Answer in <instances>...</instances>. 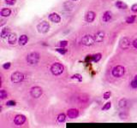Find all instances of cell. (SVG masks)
<instances>
[{"label": "cell", "instance_id": "cell-1", "mask_svg": "<svg viewBox=\"0 0 137 128\" xmlns=\"http://www.w3.org/2000/svg\"><path fill=\"white\" fill-rule=\"evenodd\" d=\"M39 60V54L37 52H32L27 56V62L29 65H35Z\"/></svg>", "mask_w": 137, "mask_h": 128}, {"label": "cell", "instance_id": "cell-2", "mask_svg": "<svg viewBox=\"0 0 137 128\" xmlns=\"http://www.w3.org/2000/svg\"><path fill=\"white\" fill-rule=\"evenodd\" d=\"M51 72L53 75H60L63 72V66L58 62H55L51 65Z\"/></svg>", "mask_w": 137, "mask_h": 128}, {"label": "cell", "instance_id": "cell-3", "mask_svg": "<svg viewBox=\"0 0 137 128\" xmlns=\"http://www.w3.org/2000/svg\"><path fill=\"white\" fill-rule=\"evenodd\" d=\"M112 75L116 78H119L122 77V75L125 73V69L122 66H116V67L113 68L112 69Z\"/></svg>", "mask_w": 137, "mask_h": 128}, {"label": "cell", "instance_id": "cell-4", "mask_svg": "<svg viewBox=\"0 0 137 128\" xmlns=\"http://www.w3.org/2000/svg\"><path fill=\"white\" fill-rule=\"evenodd\" d=\"M24 80V75L21 72H15L11 75V81L15 84L21 83Z\"/></svg>", "mask_w": 137, "mask_h": 128}, {"label": "cell", "instance_id": "cell-5", "mask_svg": "<svg viewBox=\"0 0 137 128\" xmlns=\"http://www.w3.org/2000/svg\"><path fill=\"white\" fill-rule=\"evenodd\" d=\"M37 29L41 34H46L50 29V25L47 22H42L37 26Z\"/></svg>", "mask_w": 137, "mask_h": 128}, {"label": "cell", "instance_id": "cell-6", "mask_svg": "<svg viewBox=\"0 0 137 128\" xmlns=\"http://www.w3.org/2000/svg\"><path fill=\"white\" fill-rule=\"evenodd\" d=\"M43 93V90L41 87L39 86H35V87H33L30 90V94L33 98H39V96L42 95Z\"/></svg>", "mask_w": 137, "mask_h": 128}, {"label": "cell", "instance_id": "cell-7", "mask_svg": "<svg viewBox=\"0 0 137 128\" xmlns=\"http://www.w3.org/2000/svg\"><path fill=\"white\" fill-rule=\"evenodd\" d=\"M94 41V37H92L91 35H85L82 40V43L86 46H91L93 44Z\"/></svg>", "mask_w": 137, "mask_h": 128}, {"label": "cell", "instance_id": "cell-8", "mask_svg": "<svg viewBox=\"0 0 137 128\" xmlns=\"http://www.w3.org/2000/svg\"><path fill=\"white\" fill-rule=\"evenodd\" d=\"M131 44L132 42L130 41V40L128 38H122L119 42V45L122 49L123 50H126V49H128L130 46H131Z\"/></svg>", "mask_w": 137, "mask_h": 128}, {"label": "cell", "instance_id": "cell-9", "mask_svg": "<svg viewBox=\"0 0 137 128\" xmlns=\"http://www.w3.org/2000/svg\"><path fill=\"white\" fill-rule=\"evenodd\" d=\"M26 121V117L23 114H17L14 119V122L16 126H22L23 125Z\"/></svg>", "mask_w": 137, "mask_h": 128}, {"label": "cell", "instance_id": "cell-10", "mask_svg": "<svg viewBox=\"0 0 137 128\" xmlns=\"http://www.w3.org/2000/svg\"><path fill=\"white\" fill-rule=\"evenodd\" d=\"M67 115L70 119H76L79 115V111L76 108H70L67 111Z\"/></svg>", "mask_w": 137, "mask_h": 128}, {"label": "cell", "instance_id": "cell-11", "mask_svg": "<svg viewBox=\"0 0 137 128\" xmlns=\"http://www.w3.org/2000/svg\"><path fill=\"white\" fill-rule=\"evenodd\" d=\"M49 19L51 20L52 22H54V23H59V22H61V17H60V16L57 13L50 14Z\"/></svg>", "mask_w": 137, "mask_h": 128}, {"label": "cell", "instance_id": "cell-12", "mask_svg": "<svg viewBox=\"0 0 137 128\" xmlns=\"http://www.w3.org/2000/svg\"><path fill=\"white\" fill-rule=\"evenodd\" d=\"M95 16H96V14H95L93 11H88V13H87V15H86L87 22H88V23L93 22L95 19Z\"/></svg>", "mask_w": 137, "mask_h": 128}, {"label": "cell", "instance_id": "cell-13", "mask_svg": "<svg viewBox=\"0 0 137 128\" xmlns=\"http://www.w3.org/2000/svg\"><path fill=\"white\" fill-rule=\"evenodd\" d=\"M104 38H105V32H98L94 35V40L96 42H99V43L102 42Z\"/></svg>", "mask_w": 137, "mask_h": 128}, {"label": "cell", "instance_id": "cell-14", "mask_svg": "<svg viewBox=\"0 0 137 128\" xmlns=\"http://www.w3.org/2000/svg\"><path fill=\"white\" fill-rule=\"evenodd\" d=\"M16 40H17V37H16V34H10L8 36V43L10 44H15Z\"/></svg>", "mask_w": 137, "mask_h": 128}, {"label": "cell", "instance_id": "cell-15", "mask_svg": "<svg viewBox=\"0 0 137 128\" xmlns=\"http://www.w3.org/2000/svg\"><path fill=\"white\" fill-rule=\"evenodd\" d=\"M28 36L27 35H22V36L20 37V38H19V45H21V46H23V45H25L28 43Z\"/></svg>", "mask_w": 137, "mask_h": 128}, {"label": "cell", "instance_id": "cell-16", "mask_svg": "<svg viewBox=\"0 0 137 128\" xmlns=\"http://www.w3.org/2000/svg\"><path fill=\"white\" fill-rule=\"evenodd\" d=\"M111 17H112V16H111V12L105 11V13H104V15H103L102 19H103L104 22H109V20L111 19Z\"/></svg>", "mask_w": 137, "mask_h": 128}, {"label": "cell", "instance_id": "cell-17", "mask_svg": "<svg viewBox=\"0 0 137 128\" xmlns=\"http://www.w3.org/2000/svg\"><path fill=\"white\" fill-rule=\"evenodd\" d=\"M115 5L120 10H126L128 8V5L126 4L125 3L122 2V1H117V2H116V4H115Z\"/></svg>", "mask_w": 137, "mask_h": 128}, {"label": "cell", "instance_id": "cell-18", "mask_svg": "<svg viewBox=\"0 0 137 128\" xmlns=\"http://www.w3.org/2000/svg\"><path fill=\"white\" fill-rule=\"evenodd\" d=\"M10 14H11V10L8 9V8H4L1 10V16H4V17H8V16H10Z\"/></svg>", "mask_w": 137, "mask_h": 128}, {"label": "cell", "instance_id": "cell-19", "mask_svg": "<svg viewBox=\"0 0 137 128\" xmlns=\"http://www.w3.org/2000/svg\"><path fill=\"white\" fill-rule=\"evenodd\" d=\"M118 105H119V108H125L126 107L128 106V101L127 99L125 98H122L121 99V100L119 101V102H118Z\"/></svg>", "mask_w": 137, "mask_h": 128}, {"label": "cell", "instance_id": "cell-20", "mask_svg": "<svg viewBox=\"0 0 137 128\" xmlns=\"http://www.w3.org/2000/svg\"><path fill=\"white\" fill-rule=\"evenodd\" d=\"M10 35V29L8 28H5L1 31V37L2 38H6Z\"/></svg>", "mask_w": 137, "mask_h": 128}, {"label": "cell", "instance_id": "cell-21", "mask_svg": "<svg viewBox=\"0 0 137 128\" xmlns=\"http://www.w3.org/2000/svg\"><path fill=\"white\" fill-rule=\"evenodd\" d=\"M57 120L59 123H63L65 121V120H66V115L64 114H60L58 116H57Z\"/></svg>", "mask_w": 137, "mask_h": 128}, {"label": "cell", "instance_id": "cell-22", "mask_svg": "<svg viewBox=\"0 0 137 128\" xmlns=\"http://www.w3.org/2000/svg\"><path fill=\"white\" fill-rule=\"evenodd\" d=\"M101 55L100 53H97V54L93 55V61L94 62H98L99 61V60L101 59Z\"/></svg>", "mask_w": 137, "mask_h": 128}, {"label": "cell", "instance_id": "cell-23", "mask_svg": "<svg viewBox=\"0 0 137 128\" xmlns=\"http://www.w3.org/2000/svg\"><path fill=\"white\" fill-rule=\"evenodd\" d=\"M135 16H129V17H128L127 19H126V22L128 24H132L134 22V20H135Z\"/></svg>", "mask_w": 137, "mask_h": 128}, {"label": "cell", "instance_id": "cell-24", "mask_svg": "<svg viewBox=\"0 0 137 128\" xmlns=\"http://www.w3.org/2000/svg\"><path fill=\"white\" fill-rule=\"evenodd\" d=\"M64 8H65L67 10H71L74 8V5L72 4L71 3H68V2H67V3L64 4Z\"/></svg>", "mask_w": 137, "mask_h": 128}, {"label": "cell", "instance_id": "cell-25", "mask_svg": "<svg viewBox=\"0 0 137 128\" xmlns=\"http://www.w3.org/2000/svg\"><path fill=\"white\" fill-rule=\"evenodd\" d=\"M56 50H57L58 53H60V54H62V55H64L66 52H67V50L64 48V47H60V48H57V49H56Z\"/></svg>", "mask_w": 137, "mask_h": 128}, {"label": "cell", "instance_id": "cell-26", "mask_svg": "<svg viewBox=\"0 0 137 128\" xmlns=\"http://www.w3.org/2000/svg\"><path fill=\"white\" fill-rule=\"evenodd\" d=\"M7 96H8V94L5 90H0V98H1V99H5L7 98Z\"/></svg>", "mask_w": 137, "mask_h": 128}, {"label": "cell", "instance_id": "cell-27", "mask_svg": "<svg viewBox=\"0 0 137 128\" xmlns=\"http://www.w3.org/2000/svg\"><path fill=\"white\" fill-rule=\"evenodd\" d=\"M131 86L133 88H137V75L134 77V79L132 80V82H131Z\"/></svg>", "mask_w": 137, "mask_h": 128}, {"label": "cell", "instance_id": "cell-28", "mask_svg": "<svg viewBox=\"0 0 137 128\" xmlns=\"http://www.w3.org/2000/svg\"><path fill=\"white\" fill-rule=\"evenodd\" d=\"M111 107V102H108L106 104H105V106L102 108V110H108V109H110V108Z\"/></svg>", "mask_w": 137, "mask_h": 128}, {"label": "cell", "instance_id": "cell-29", "mask_svg": "<svg viewBox=\"0 0 137 128\" xmlns=\"http://www.w3.org/2000/svg\"><path fill=\"white\" fill-rule=\"evenodd\" d=\"M16 101H14V100H10L6 102V105H7V106H10V107L16 106Z\"/></svg>", "mask_w": 137, "mask_h": 128}, {"label": "cell", "instance_id": "cell-30", "mask_svg": "<svg viewBox=\"0 0 137 128\" xmlns=\"http://www.w3.org/2000/svg\"><path fill=\"white\" fill-rule=\"evenodd\" d=\"M111 93L110 92H106L104 93V98L105 99H109L111 98Z\"/></svg>", "mask_w": 137, "mask_h": 128}, {"label": "cell", "instance_id": "cell-31", "mask_svg": "<svg viewBox=\"0 0 137 128\" xmlns=\"http://www.w3.org/2000/svg\"><path fill=\"white\" fill-rule=\"evenodd\" d=\"M5 3L9 5H14L16 4V0H5Z\"/></svg>", "mask_w": 137, "mask_h": 128}, {"label": "cell", "instance_id": "cell-32", "mask_svg": "<svg viewBox=\"0 0 137 128\" xmlns=\"http://www.w3.org/2000/svg\"><path fill=\"white\" fill-rule=\"evenodd\" d=\"M67 44H68V42L66 40H63L59 43L60 47H65V46H67Z\"/></svg>", "mask_w": 137, "mask_h": 128}, {"label": "cell", "instance_id": "cell-33", "mask_svg": "<svg viewBox=\"0 0 137 128\" xmlns=\"http://www.w3.org/2000/svg\"><path fill=\"white\" fill-rule=\"evenodd\" d=\"M71 78L72 79H78L79 81H82V76H81L80 74H75Z\"/></svg>", "mask_w": 137, "mask_h": 128}, {"label": "cell", "instance_id": "cell-34", "mask_svg": "<svg viewBox=\"0 0 137 128\" xmlns=\"http://www.w3.org/2000/svg\"><path fill=\"white\" fill-rule=\"evenodd\" d=\"M10 65H11V64H10V62H6V63H5L3 65V68H5V69H9L10 68Z\"/></svg>", "mask_w": 137, "mask_h": 128}, {"label": "cell", "instance_id": "cell-35", "mask_svg": "<svg viewBox=\"0 0 137 128\" xmlns=\"http://www.w3.org/2000/svg\"><path fill=\"white\" fill-rule=\"evenodd\" d=\"M131 10L133 12H137V4H134L131 7Z\"/></svg>", "mask_w": 137, "mask_h": 128}, {"label": "cell", "instance_id": "cell-36", "mask_svg": "<svg viewBox=\"0 0 137 128\" xmlns=\"http://www.w3.org/2000/svg\"><path fill=\"white\" fill-rule=\"evenodd\" d=\"M132 44H133V46L134 47V48H136L137 49V38H135L134 41L132 42Z\"/></svg>", "mask_w": 137, "mask_h": 128}, {"label": "cell", "instance_id": "cell-37", "mask_svg": "<svg viewBox=\"0 0 137 128\" xmlns=\"http://www.w3.org/2000/svg\"><path fill=\"white\" fill-rule=\"evenodd\" d=\"M73 1H77V0H73Z\"/></svg>", "mask_w": 137, "mask_h": 128}]
</instances>
